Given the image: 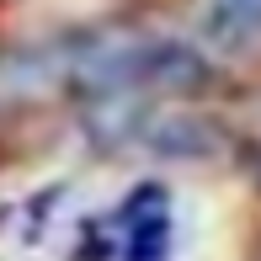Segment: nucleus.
<instances>
[{"label":"nucleus","instance_id":"nucleus-1","mask_svg":"<svg viewBox=\"0 0 261 261\" xmlns=\"http://www.w3.org/2000/svg\"><path fill=\"white\" fill-rule=\"evenodd\" d=\"M59 75L75 96H197L213 86V64L197 48L149 32H96L64 48Z\"/></svg>","mask_w":261,"mask_h":261},{"label":"nucleus","instance_id":"nucleus-2","mask_svg":"<svg viewBox=\"0 0 261 261\" xmlns=\"http://www.w3.org/2000/svg\"><path fill=\"white\" fill-rule=\"evenodd\" d=\"M123 234V261H165L171 256V208L160 187H139L117 213Z\"/></svg>","mask_w":261,"mask_h":261},{"label":"nucleus","instance_id":"nucleus-3","mask_svg":"<svg viewBox=\"0 0 261 261\" xmlns=\"http://www.w3.org/2000/svg\"><path fill=\"white\" fill-rule=\"evenodd\" d=\"M203 21L213 43H229V48L261 43V0H208Z\"/></svg>","mask_w":261,"mask_h":261}]
</instances>
